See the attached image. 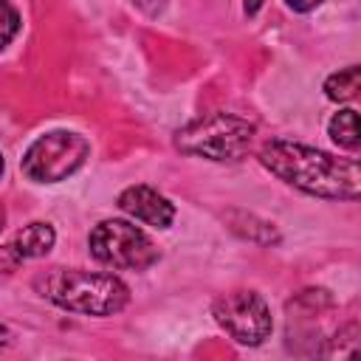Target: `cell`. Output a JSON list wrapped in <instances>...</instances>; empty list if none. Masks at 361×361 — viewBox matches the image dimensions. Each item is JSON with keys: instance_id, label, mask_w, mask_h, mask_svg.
Instances as JSON below:
<instances>
[{"instance_id": "obj_1", "label": "cell", "mask_w": 361, "mask_h": 361, "mask_svg": "<svg viewBox=\"0 0 361 361\" xmlns=\"http://www.w3.org/2000/svg\"><path fill=\"white\" fill-rule=\"evenodd\" d=\"M259 164L288 186L313 197L358 200L361 192V172L355 158H336L307 144L274 138L259 149Z\"/></svg>"}, {"instance_id": "obj_2", "label": "cell", "mask_w": 361, "mask_h": 361, "mask_svg": "<svg viewBox=\"0 0 361 361\" xmlns=\"http://www.w3.org/2000/svg\"><path fill=\"white\" fill-rule=\"evenodd\" d=\"M34 288L56 307L82 316H113L130 302V288L118 276L99 271L51 268L34 279Z\"/></svg>"}, {"instance_id": "obj_3", "label": "cell", "mask_w": 361, "mask_h": 361, "mask_svg": "<svg viewBox=\"0 0 361 361\" xmlns=\"http://www.w3.org/2000/svg\"><path fill=\"white\" fill-rule=\"evenodd\" d=\"M257 127L237 113H212L189 121L175 133V147L183 155L206 161H240L254 144Z\"/></svg>"}, {"instance_id": "obj_4", "label": "cell", "mask_w": 361, "mask_h": 361, "mask_svg": "<svg viewBox=\"0 0 361 361\" xmlns=\"http://www.w3.org/2000/svg\"><path fill=\"white\" fill-rule=\"evenodd\" d=\"M90 155L85 135L73 130H51L39 135L23 155V172L34 183H56L71 178Z\"/></svg>"}, {"instance_id": "obj_5", "label": "cell", "mask_w": 361, "mask_h": 361, "mask_svg": "<svg viewBox=\"0 0 361 361\" xmlns=\"http://www.w3.org/2000/svg\"><path fill=\"white\" fill-rule=\"evenodd\" d=\"M90 254L118 271H144L158 259V248L149 234L130 220H102L87 237Z\"/></svg>"}, {"instance_id": "obj_6", "label": "cell", "mask_w": 361, "mask_h": 361, "mask_svg": "<svg viewBox=\"0 0 361 361\" xmlns=\"http://www.w3.org/2000/svg\"><path fill=\"white\" fill-rule=\"evenodd\" d=\"M212 313H214V322L237 344H245V347L262 344L274 330L271 310H268L265 299L254 290H231V293L220 296L214 302Z\"/></svg>"}, {"instance_id": "obj_7", "label": "cell", "mask_w": 361, "mask_h": 361, "mask_svg": "<svg viewBox=\"0 0 361 361\" xmlns=\"http://www.w3.org/2000/svg\"><path fill=\"white\" fill-rule=\"evenodd\" d=\"M118 209L152 228H166L175 220V206L161 192H155L152 186H144V183L127 186L118 195Z\"/></svg>"}, {"instance_id": "obj_8", "label": "cell", "mask_w": 361, "mask_h": 361, "mask_svg": "<svg viewBox=\"0 0 361 361\" xmlns=\"http://www.w3.org/2000/svg\"><path fill=\"white\" fill-rule=\"evenodd\" d=\"M56 243V231L51 223H28L23 226L17 234H14V243L11 248L17 251L20 259H37V257H45Z\"/></svg>"}, {"instance_id": "obj_9", "label": "cell", "mask_w": 361, "mask_h": 361, "mask_svg": "<svg viewBox=\"0 0 361 361\" xmlns=\"http://www.w3.org/2000/svg\"><path fill=\"white\" fill-rule=\"evenodd\" d=\"M327 133H330V138H333L338 147H344V149H358V144H361L358 113L350 110V107H347V110H338V113L330 118Z\"/></svg>"}, {"instance_id": "obj_10", "label": "cell", "mask_w": 361, "mask_h": 361, "mask_svg": "<svg viewBox=\"0 0 361 361\" xmlns=\"http://www.w3.org/2000/svg\"><path fill=\"white\" fill-rule=\"evenodd\" d=\"M358 65H350L338 73H330L327 82H324V96L333 99V102H350L355 99L358 93Z\"/></svg>"}, {"instance_id": "obj_11", "label": "cell", "mask_w": 361, "mask_h": 361, "mask_svg": "<svg viewBox=\"0 0 361 361\" xmlns=\"http://www.w3.org/2000/svg\"><path fill=\"white\" fill-rule=\"evenodd\" d=\"M333 347H327L322 355H338V358H347V355H355L358 350V327L355 324H347L344 330H338L333 338H327Z\"/></svg>"}, {"instance_id": "obj_12", "label": "cell", "mask_w": 361, "mask_h": 361, "mask_svg": "<svg viewBox=\"0 0 361 361\" xmlns=\"http://www.w3.org/2000/svg\"><path fill=\"white\" fill-rule=\"evenodd\" d=\"M20 31V14L8 0H0V51L17 37Z\"/></svg>"}, {"instance_id": "obj_13", "label": "cell", "mask_w": 361, "mask_h": 361, "mask_svg": "<svg viewBox=\"0 0 361 361\" xmlns=\"http://www.w3.org/2000/svg\"><path fill=\"white\" fill-rule=\"evenodd\" d=\"M147 17H158L164 8H166V0H133Z\"/></svg>"}, {"instance_id": "obj_14", "label": "cell", "mask_w": 361, "mask_h": 361, "mask_svg": "<svg viewBox=\"0 0 361 361\" xmlns=\"http://www.w3.org/2000/svg\"><path fill=\"white\" fill-rule=\"evenodd\" d=\"M285 3H288L293 11H302V14H305V11H313L316 6H322V0H285Z\"/></svg>"}, {"instance_id": "obj_15", "label": "cell", "mask_w": 361, "mask_h": 361, "mask_svg": "<svg viewBox=\"0 0 361 361\" xmlns=\"http://www.w3.org/2000/svg\"><path fill=\"white\" fill-rule=\"evenodd\" d=\"M11 341V333H8V327L6 324H0V347H6Z\"/></svg>"}, {"instance_id": "obj_16", "label": "cell", "mask_w": 361, "mask_h": 361, "mask_svg": "<svg viewBox=\"0 0 361 361\" xmlns=\"http://www.w3.org/2000/svg\"><path fill=\"white\" fill-rule=\"evenodd\" d=\"M259 6H262V0H245V11H248V14H254Z\"/></svg>"}, {"instance_id": "obj_17", "label": "cell", "mask_w": 361, "mask_h": 361, "mask_svg": "<svg viewBox=\"0 0 361 361\" xmlns=\"http://www.w3.org/2000/svg\"><path fill=\"white\" fill-rule=\"evenodd\" d=\"M0 175H3V155H0Z\"/></svg>"}]
</instances>
